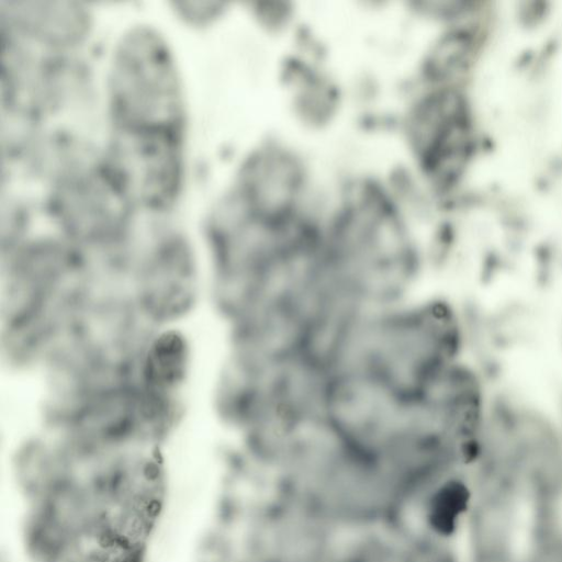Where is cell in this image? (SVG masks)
I'll return each instance as SVG.
<instances>
[{"label": "cell", "mask_w": 562, "mask_h": 562, "mask_svg": "<svg viewBox=\"0 0 562 562\" xmlns=\"http://www.w3.org/2000/svg\"><path fill=\"white\" fill-rule=\"evenodd\" d=\"M172 4L177 14L192 24H204L221 11L218 2L175 1Z\"/></svg>", "instance_id": "5"}, {"label": "cell", "mask_w": 562, "mask_h": 562, "mask_svg": "<svg viewBox=\"0 0 562 562\" xmlns=\"http://www.w3.org/2000/svg\"><path fill=\"white\" fill-rule=\"evenodd\" d=\"M112 139L140 146L184 145L183 89L175 56L151 26L117 41L108 72Z\"/></svg>", "instance_id": "1"}, {"label": "cell", "mask_w": 562, "mask_h": 562, "mask_svg": "<svg viewBox=\"0 0 562 562\" xmlns=\"http://www.w3.org/2000/svg\"><path fill=\"white\" fill-rule=\"evenodd\" d=\"M191 360L190 340L178 326L157 328L142 350L136 380L150 391L181 398Z\"/></svg>", "instance_id": "4"}, {"label": "cell", "mask_w": 562, "mask_h": 562, "mask_svg": "<svg viewBox=\"0 0 562 562\" xmlns=\"http://www.w3.org/2000/svg\"><path fill=\"white\" fill-rule=\"evenodd\" d=\"M2 21L33 40L50 45L78 43L88 33V12L78 3L2 1Z\"/></svg>", "instance_id": "3"}, {"label": "cell", "mask_w": 562, "mask_h": 562, "mask_svg": "<svg viewBox=\"0 0 562 562\" xmlns=\"http://www.w3.org/2000/svg\"><path fill=\"white\" fill-rule=\"evenodd\" d=\"M205 279L188 239L171 232L132 260L127 286L142 315L160 328L177 326L194 310Z\"/></svg>", "instance_id": "2"}]
</instances>
